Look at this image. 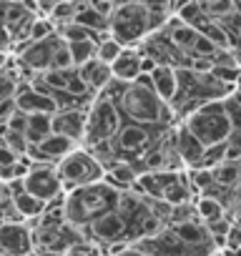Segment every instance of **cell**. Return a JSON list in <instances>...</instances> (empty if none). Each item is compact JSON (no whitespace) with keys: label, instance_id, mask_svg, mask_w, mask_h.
<instances>
[{"label":"cell","instance_id":"6da1fadb","mask_svg":"<svg viewBox=\"0 0 241 256\" xmlns=\"http://www.w3.org/2000/svg\"><path fill=\"white\" fill-rule=\"evenodd\" d=\"M100 93H106L116 103L120 118L128 123L151 126V128H168L178 123L171 106L164 103L151 88H144L138 83H120L113 78Z\"/></svg>","mask_w":241,"mask_h":256},{"label":"cell","instance_id":"7a4b0ae2","mask_svg":"<svg viewBox=\"0 0 241 256\" xmlns=\"http://www.w3.org/2000/svg\"><path fill=\"white\" fill-rule=\"evenodd\" d=\"M166 20L168 10H154L138 0H131V3L113 6V13L108 16V36L124 48H136L151 33L161 30Z\"/></svg>","mask_w":241,"mask_h":256},{"label":"cell","instance_id":"3957f363","mask_svg":"<svg viewBox=\"0 0 241 256\" xmlns=\"http://www.w3.org/2000/svg\"><path fill=\"white\" fill-rule=\"evenodd\" d=\"M234 93L231 83L218 80L211 73H198L191 68H178L176 70V96L168 103L176 120H184L188 113L196 108L211 103V100H224Z\"/></svg>","mask_w":241,"mask_h":256},{"label":"cell","instance_id":"277c9868","mask_svg":"<svg viewBox=\"0 0 241 256\" xmlns=\"http://www.w3.org/2000/svg\"><path fill=\"white\" fill-rule=\"evenodd\" d=\"M118 196H120V191H116V188L108 186L106 181H98V184L76 188V191L66 194L63 216H66V221H68L73 228L83 231V228L90 226L96 218H100V216L116 211Z\"/></svg>","mask_w":241,"mask_h":256},{"label":"cell","instance_id":"5b68a950","mask_svg":"<svg viewBox=\"0 0 241 256\" xmlns=\"http://www.w3.org/2000/svg\"><path fill=\"white\" fill-rule=\"evenodd\" d=\"M131 191L148 196L154 201H164L168 206H184L196 201V191L191 186L188 171H156V174H141Z\"/></svg>","mask_w":241,"mask_h":256},{"label":"cell","instance_id":"8992f818","mask_svg":"<svg viewBox=\"0 0 241 256\" xmlns=\"http://www.w3.org/2000/svg\"><path fill=\"white\" fill-rule=\"evenodd\" d=\"M178 123L186 126V131L204 148L216 146V144H226L231 136V116H228L224 100H211V103L196 108L194 113H188Z\"/></svg>","mask_w":241,"mask_h":256},{"label":"cell","instance_id":"52a82bcc","mask_svg":"<svg viewBox=\"0 0 241 256\" xmlns=\"http://www.w3.org/2000/svg\"><path fill=\"white\" fill-rule=\"evenodd\" d=\"M124 118H120L116 103L106 96V93H98L93 98V103L88 106V118H86V134H83V141L80 146L88 148V151H96L100 146H106L116 134Z\"/></svg>","mask_w":241,"mask_h":256},{"label":"cell","instance_id":"ba28073f","mask_svg":"<svg viewBox=\"0 0 241 256\" xmlns=\"http://www.w3.org/2000/svg\"><path fill=\"white\" fill-rule=\"evenodd\" d=\"M56 171H58L63 194H70V191H76V188L98 184V181H103V176H106L100 161H98L88 148H83V146H76L66 158H60L58 166H56Z\"/></svg>","mask_w":241,"mask_h":256},{"label":"cell","instance_id":"9c48e42d","mask_svg":"<svg viewBox=\"0 0 241 256\" xmlns=\"http://www.w3.org/2000/svg\"><path fill=\"white\" fill-rule=\"evenodd\" d=\"M134 246L144 256H214L218 254L216 244H194L171 226H164L158 234L141 238Z\"/></svg>","mask_w":241,"mask_h":256},{"label":"cell","instance_id":"30bf717a","mask_svg":"<svg viewBox=\"0 0 241 256\" xmlns=\"http://www.w3.org/2000/svg\"><path fill=\"white\" fill-rule=\"evenodd\" d=\"M23 186L30 196L40 198L43 204H50L53 198L63 196V186L58 178L56 166H46V164H33V168L28 171V176L23 178Z\"/></svg>","mask_w":241,"mask_h":256},{"label":"cell","instance_id":"8fae6325","mask_svg":"<svg viewBox=\"0 0 241 256\" xmlns=\"http://www.w3.org/2000/svg\"><path fill=\"white\" fill-rule=\"evenodd\" d=\"M83 238L90 241V244H98V246H110V244H128V236H126V224L120 218L118 211H110L100 218H96L90 226H86L83 231Z\"/></svg>","mask_w":241,"mask_h":256},{"label":"cell","instance_id":"7c38bea8","mask_svg":"<svg viewBox=\"0 0 241 256\" xmlns=\"http://www.w3.org/2000/svg\"><path fill=\"white\" fill-rule=\"evenodd\" d=\"M0 254L36 256L33 254V234H30L28 224H3L0 226Z\"/></svg>","mask_w":241,"mask_h":256},{"label":"cell","instance_id":"4fadbf2b","mask_svg":"<svg viewBox=\"0 0 241 256\" xmlns=\"http://www.w3.org/2000/svg\"><path fill=\"white\" fill-rule=\"evenodd\" d=\"M174 144H176V154H178L184 168H186V171L198 168L201 156H204V146L186 131L184 123H176V126H174Z\"/></svg>","mask_w":241,"mask_h":256},{"label":"cell","instance_id":"5bb4252c","mask_svg":"<svg viewBox=\"0 0 241 256\" xmlns=\"http://www.w3.org/2000/svg\"><path fill=\"white\" fill-rule=\"evenodd\" d=\"M88 110H56L53 113V134L70 138L73 144L83 141Z\"/></svg>","mask_w":241,"mask_h":256},{"label":"cell","instance_id":"9a60e30c","mask_svg":"<svg viewBox=\"0 0 241 256\" xmlns=\"http://www.w3.org/2000/svg\"><path fill=\"white\" fill-rule=\"evenodd\" d=\"M16 106H18V110H23V113H48V116H53L56 110H58V106H56V100L50 98V96H43V93H38L30 83H20V88H18V93H16Z\"/></svg>","mask_w":241,"mask_h":256},{"label":"cell","instance_id":"2e32d148","mask_svg":"<svg viewBox=\"0 0 241 256\" xmlns=\"http://www.w3.org/2000/svg\"><path fill=\"white\" fill-rule=\"evenodd\" d=\"M110 76L120 83H134L141 76V53L136 48H124V53L110 63Z\"/></svg>","mask_w":241,"mask_h":256},{"label":"cell","instance_id":"e0dca14e","mask_svg":"<svg viewBox=\"0 0 241 256\" xmlns=\"http://www.w3.org/2000/svg\"><path fill=\"white\" fill-rule=\"evenodd\" d=\"M78 70V76L83 78V83L88 86V90L93 93V96H98L110 80H113V76H110V66H106V63H100L98 58H93V60H88V63H83L80 68H76Z\"/></svg>","mask_w":241,"mask_h":256},{"label":"cell","instance_id":"ac0fdd59","mask_svg":"<svg viewBox=\"0 0 241 256\" xmlns=\"http://www.w3.org/2000/svg\"><path fill=\"white\" fill-rule=\"evenodd\" d=\"M151 83H154V93L164 103H171L176 96V68L156 66V70L151 73Z\"/></svg>","mask_w":241,"mask_h":256},{"label":"cell","instance_id":"d6986e66","mask_svg":"<svg viewBox=\"0 0 241 256\" xmlns=\"http://www.w3.org/2000/svg\"><path fill=\"white\" fill-rule=\"evenodd\" d=\"M50 134H53V116H48V113H30L28 116V128H26L28 146H38Z\"/></svg>","mask_w":241,"mask_h":256},{"label":"cell","instance_id":"ffe728a7","mask_svg":"<svg viewBox=\"0 0 241 256\" xmlns=\"http://www.w3.org/2000/svg\"><path fill=\"white\" fill-rule=\"evenodd\" d=\"M194 208H196V216H198V221H201L204 226H208V224L221 221V218L228 216V214H226V206H224L218 198H211V196H196Z\"/></svg>","mask_w":241,"mask_h":256},{"label":"cell","instance_id":"44dd1931","mask_svg":"<svg viewBox=\"0 0 241 256\" xmlns=\"http://www.w3.org/2000/svg\"><path fill=\"white\" fill-rule=\"evenodd\" d=\"M73 23H78V26H83V28L98 33V36H106V33H108V18L100 16L96 8H90V6H88V0H86V3H80V8L76 10Z\"/></svg>","mask_w":241,"mask_h":256},{"label":"cell","instance_id":"7402d4cb","mask_svg":"<svg viewBox=\"0 0 241 256\" xmlns=\"http://www.w3.org/2000/svg\"><path fill=\"white\" fill-rule=\"evenodd\" d=\"M13 204H16L18 214L26 218V224L33 221V218H38V216H43V211H46V204L40 198L30 196L28 191H20L18 196H13Z\"/></svg>","mask_w":241,"mask_h":256},{"label":"cell","instance_id":"603a6c76","mask_svg":"<svg viewBox=\"0 0 241 256\" xmlns=\"http://www.w3.org/2000/svg\"><path fill=\"white\" fill-rule=\"evenodd\" d=\"M196 3H198V8L204 10L206 18L221 20V18H226V16H231L236 10L238 0H196Z\"/></svg>","mask_w":241,"mask_h":256},{"label":"cell","instance_id":"cb8c5ba5","mask_svg":"<svg viewBox=\"0 0 241 256\" xmlns=\"http://www.w3.org/2000/svg\"><path fill=\"white\" fill-rule=\"evenodd\" d=\"M66 46H68L73 68H80L83 63L93 60V58H96V48H98L96 40H78V43H66Z\"/></svg>","mask_w":241,"mask_h":256},{"label":"cell","instance_id":"d4e9b609","mask_svg":"<svg viewBox=\"0 0 241 256\" xmlns=\"http://www.w3.org/2000/svg\"><path fill=\"white\" fill-rule=\"evenodd\" d=\"M120 53H124V46H120L118 40H113L110 36H103L100 40H98V48H96V58L100 60V63H106V66H110Z\"/></svg>","mask_w":241,"mask_h":256},{"label":"cell","instance_id":"484cf974","mask_svg":"<svg viewBox=\"0 0 241 256\" xmlns=\"http://www.w3.org/2000/svg\"><path fill=\"white\" fill-rule=\"evenodd\" d=\"M226 151H228V141H226V144H216V146L204 148V156H201L198 168H206V171L216 168L218 164H224V161H226Z\"/></svg>","mask_w":241,"mask_h":256},{"label":"cell","instance_id":"4316f807","mask_svg":"<svg viewBox=\"0 0 241 256\" xmlns=\"http://www.w3.org/2000/svg\"><path fill=\"white\" fill-rule=\"evenodd\" d=\"M53 33H58V30H56V26H53V20H50V18L38 16V18L33 20V28H30L28 40H30V43H36V40H46V38H48V36H53Z\"/></svg>","mask_w":241,"mask_h":256},{"label":"cell","instance_id":"83f0119b","mask_svg":"<svg viewBox=\"0 0 241 256\" xmlns=\"http://www.w3.org/2000/svg\"><path fill=\"white\" fill-rule=\"evenodd\" d=\"M226 214H228V218H231L234 224L241 226V184L231 191V196H228V201H226Z\"/></svg>","mask_w":241,"mask_h":256},{"label":"cell","instance_id":"f1b7e54d","mask_svg":"<svg viewBox=\"0 0 241 256\" xmlns=\"http://www.w3.org/2000/svg\"><path fill=\"white\" fill-rule=\"evenodd\" d=\"M6 128L8 131H13V134H20V136H26V128H28V113H23V110H16L8 120H6Z\"/></svg>","mask_w":241,"mask_h":256},{"label":"cell","instance_id":"f546056e","mask_svg":"<svg viewBox=\"0 0 241 256\" xmlns=\"http://www.w3.org/2000/svg\"><path fill=\"white\" fill-rule=\"evenodd\" d=\"M224 248H228V251H238V248H241V226L234 224V221H231V226H228V231H226ZM224 248H221V251H224Z\"/></svg>","mask_w":241,"mask_h":256},{"label":"cell","instance_id":"4dcf8cb0","mask_svg":"<svg viewBox=\"0 0 241 256\" xmlns=\"http://www.w3.org/2000/svg\"><path fill=\"white\" fill-rule=\"evenodd\" d=\"M13 48V36H10V30L3 26V20H0V53H8Z\"/></svg>","mask_w":241,"mask_h":256},{"label":"cell","instance_id":"1f68e13d","mask_svg":"<svg viewBox=\"0 0 241 256\" xmlns=\"http://www.w3.org/2000/svg\"><path fill=\"white\" fill-rule=\"evenodd\" d=\"M154 70H156V60H154V58H148V56H141V73L151 76Z\"/></svg>","mask_w":241,"mask_h":256},{"label":"cell","instance_id":"d6a6232c","mask_svg":"<svg viewBox=\"0 0 241 256\" xmlns=\"http://www.w3.org/2000/svg\"><path fill=\"white\" fill-rule=\"evenodd\" d=\"M83 244H86V241H83ZM83 244H80V246H76V248H70V251H66L63 256H88V254H86V248H83Z\"/></svg>","mask_w":241,"mask_h":256},{"label":"cell","instance_id":"836d02e7","mask_svg":"<svg viewBox=\"0 0 241 256\" xmlns=\"http://www.w3.org/2000/svg\"><path fill=\"white\" fill-rule=\"evenodd\" d=\"M234 90L241 93V70H238V76H236V80H234Z\"/></svg>","mask_w":241,"mask_h":256},{"label":"cell","instance_id":"e575fe53","mask_svg":"<svg viewBox=\"0 0 241 256\" xmlns=\"http://www.w3.org/2000/svg\"><path fill=\"white\" fill-rule=\"evenodd\" d=\"M221 256H241V248H238V251H228V248H224Z\"/></svg>","mask_w":241,"mask_h":256},{"label":"cell","instance_id":"d590c367","mask_svg":"<svg viewBox=\"0 0 241 256\" xmlns=\"http://www.w3.org/2000/svg\"><path fill=\"white\" fill-rule=\"evenodd\" d=\"M6 3H18V0H0V6H6Z\"/></svg>","mask_w":241,"mask_h":256},{"label":"cell","instance_id":"8d00e7d4","mask_svg":"<svg viewBox=\"0 0 241 256\" xmlns=\"http://www.w3.org/2000/svg\"><path fill=\"white\" fill-rule=\"evenodd\" d=\"M214 256H221V251H218V254H214Z\"/></svg>","mask_w":241,"mask_h":256},{"label":"cell","instance_id":"74e56055","mask_svg":"<svg viewBox=\"0 0 241 256\" xmlns=\"http://www.w3.org/2000/svg\"><path fill=\"white\" fill-rule=\"evenodd\" d=\"M103 3H110V0H103Z\"/></svg>","mask_w":241,"mask_h":256}]
</instances>
